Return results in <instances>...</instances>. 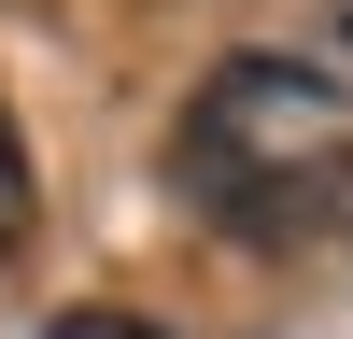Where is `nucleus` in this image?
<instances>
[{
    "label": "nucleus",
    "mask_w": 353,
    "mask_h": 339,
    "mask_svg": "<svg viewBox=\"0 0 353 339\" xmlns=\"http://www.w3.org/2000/svg\"><path fill=\"white\" fill-rule=\"evenodd\" d=\"M170 198L254 254H297L353 212V85L311 56H226L170 113Z\"/></svg>",
    "instance_id": "1"
},
{
    "label": "nucleus",
    "mask_w": 353,
    "mask_h": 339,
    "mask_svg": "<svg viewBox=\"0 0 353 339\" xmlns=\"http://www.w3.org/2000/svg\"><path fill=\"white\" fill-rule=\"evenodd\" d=\"M28 226V141H14V113H0V240Z\"/></svg>",
    "instance_id": "2"
},
{
    "label": "nucleus",
    "mask_w": 353,
    "mask_h": 339,
    "mask_svg": "<svg viewBox=\"0 0 353 339\" xmlns=\"http://www.w3.org/2000/svg\"><path fill=\"white\" fill-rule=\"evenodd\" d=\"M43 339H170V325H141V311H57Z\"/></svg>",
    "instance_id": "3"
},
{
    "label": "nucleus",
    "mask_w": 353,
    "mask_h": 339,
    "mask_svg": "<svg viewBox=\"0 0 353 339\" xmlns=\"http://www.w3.org/2000/svg\"><path fill=\"white\" fill-rule=\"evenodd\" d=\"M339 43H353V14H339Z\"/></svg>",
    "instance_id": "4"
}]
</instances>
